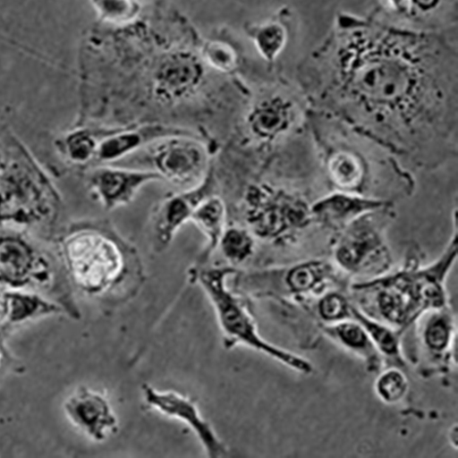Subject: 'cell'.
<instances>
[{
  "instance_id": "obj_1",
  "label": "cell",
  "mask_w": 458,
  "mask_h": 458,
  "mask_svg": "<svg viewBox=\"0 0 458 458\" xmlns=\"http://www.w3.org/2000/svg\"><path fill=\"white\" fill-rule=\"evenodd\" d=\"M295 82L310 110L411 173L433 172L457 157L456 43L446 31L344 16L299 66Z\"/></svg>"
},
{
  "instance_id": "obj_2",
  "label": "cell",
  "mask_w": 458,
  "mask_h": 458,
  "mask_svg": "<svg viewBox=\"0 0 458 458\" xmlns=\"http://www.w3.org/2000/svg\"><path fill=\"white\" fill-rule=\"evenodd\" d=\"M453 223L451 239L434 262L423 265L421 250L411 245L396 271L350 284L356 307L403 335L427 312L446 307L445 283L458 254L455 212Z\"/></svg>"
},
{
  "instance_id": "obj_3",
  "label": "cell",
  "mask_w": 458,
  "mask_h": 458,
  "mask_svg": "<svg viewBox=\"0 0 458 458\" xmlns=\"http://www.w3.org/2000/svg\"><path fill=\"white\" fill-rule=\"evenodd\" d=\"M61 256L72 290L106 303L131 300L146 279L138 249L107 218L73 225Z\"/></svg>"
},
{
  "instance_id": "obj_4",
  "label": "cell",
  "mask_w": 458,
  "mask_h": 458,
  "mask_svg": "<svg viewBox=\"0 0 458 458\" xmlns=\"http://www.w3.org/2000/svg\"><path fill=\"white\" fill-rule=\"evenodd\" d=\"M284 181L262 178L248 183L227 206L228 223L246 226L257 242L286 247L314 225L312 201Z\"/></svg>"
},
{
  "instance_id": "obj_5",
  "label": "cell",
  "mask_w": 458,
  "mask_h": 458,
  "mask_svg": "<svg viewBox=\"0 0 458 458\" xmlns=\"http://www.w3.org/2000/svg\"><path fill=\"white\" fill-rule=\"evenodd\" d=\"M60 198L27 148L0 126V224L38 226L56 217Z\"/></svg>"
},
{
  "instance_id": "obj_6",
  "label": "cell",
  "mask_w": 458,
  "mask_h": 458,
  "mask_svg": "<svg viewBox=\"0 0 458 458\" xmlns=\"http://www.w3.org/2000/svg\"><path fill=\"white\" fill-rule=\"evenodd\" d=\"M309 123L317 162L332 191L384 199L377 188L379 170L405 169L393 157L373 160L362 147L367 140L324 114L310 109Z\"/></svg>"
},
{
  "instance_id": "obj_7",
  "label": "cell",
  "mask_w": 458,
  "mask_h": 458,
  "mask_svg": "<svg viewBox=\"0 0 458 458\" xmlns=\"http://www.w3.org/2000/svg\"><path fill=\"white\" fill-rule=\"evenodd\" d=\"M238 271L231 265H206L199 268L191 267L188 272L190 283L199 284L213 305L224 346L231 350L243 345L298 373L311 374L314 367L310 360L274 345L259 335L247 300L228 285L229 280Z\"/></svg>"
},
{
  "instance_id": "obj_8",
  "label": "cell",
  "mask_w": 458,
  "mask_h": 458,
  "mask_svg": "<svg viewBox=\"0 0 458 458\" xmlns=\"http://www.w3.org/2000/svg\"><path fill=\"white\" fill-rule=\"evenodd\" d=\"M349 278L331 259L317 258L249 272L239 270L232 277V288L243 296L303 304L328 290L349 288Z\"/></svg>"
},
{
  "instance_id": "obj_9",
  "label": "cell",
  "mask_w": 458,
  "mask_h": 458,
  "mask_svg": "<svg viewBox=\"0 0 458 458\" xmlns=\"http://www.w3.org/2000/svg\"><path fill=\"white\" fill-rule=\"evenodd\" d=\"M395 205L369 212L331 235V260L348 277L365 279L392 270L388 229L396 219Z\"/></svg>"
},
{
  "instance_id": "obj_10",
  "label": "cell",
  "mask_w": 458,
  "mask_h": 458,
  "mask_svg": "<svg viewBox=\"0 0 458 458\" xmlns=\"http://www.w3.org/2000/svg\"><path fill=\"white\" fill-rule=\"evenodd\" d=\"M0 288L40 293L61 303L69 318H81L69 282L58 279L51 258L21 235L0 233Z\"/></svg>"
},
{
  "instance_id": "obj_11",
  "label": "cell",
  "mask_w": 458,
  "mask_h": 458,
  "mask_svg": "<svg viewBox=\"0 0 458 458\" xmlns=\"http://www.w3.org/2000/svg\"><path fill=\"white\" fill-rule=\"evenodd\" d=\"M216 154L204 139L174 136L152 143L110 165L149 169L158 173L165 182L183 190L195 187L205 180Z\"/></svg>"
},
{
  "instance_id": "obj_12",
  "label": "cell",
  "mask_w": 458,
  "mask_h": 458,
  "mask_svg": "<svg viewBox=\"0 0 458 458\" xmlns=\"http://www.w3.org/2000/svg\"><path fill=\"white\" fill-rule=\"evenodd\" d=\"M219 194L214 167L199 185L177 191L163 198L152 208L148 235L152 250L163 253L170 248L180 229L191 222L198 207L208 197Z\"/></svg>"
},
{
  "instance_id": "obj_13",
  "label": "cell",
  "mask_w": 458,
  "mask_h": 458,
  "mask_svg": "<svg viewBox=\"0 0 458 458\" xmlns=\"http://www.w3.org/2000/svg\"><path fill=\"white\" fill-rule=\"evenodd\" d=\"M91 197L106 211L130 205L151 182H165L157 172L119 165H98L86 170Z\"/></svg>"
},
{
  "instance_id": "obj_14",
  "label": "cell",
  "mask_w": 458,
  "mask_h": 458,
  "mask_svg": "<svg viewBox=\"0 0 458 458\" xmlns=\"http://www.w3.org/2000/svg\"><path fill=\"white\" fill-rule=\"evenodd\" d=\"M142 394L148 407L179 420L192 430L210 458L227 455L226 446L204 418L193 399L174 391H159L148 385L142 386Z\"/></svg>"
},
{
  "instance_id": "obj_15",
  "label": "cell",
  "mask_w": 458,
  "mask_h": 458,
  "mask_svg": "<svg viewBox=\"0 0 458 458\" xmlns=\"http://www.w3.org/2000/svg\"><path fill=\"white\" fill-rule=\"evenodd\" d=\"M67 421L94 442L105 441L118 430V417L108 399L101 393L81 386L63 403Z\"/></svg>"
},
{
  "instance_id": "obj_16",
  "label": "cell",
  "mask_w": 458,
  "mask_h": 458,
  "mask_svg": "<svg viewBox=\"0 0 458 458\" xmlns=\"http://www.w3.org/2000/svg\"><path fill=\"white\" fill-rule=\"evenodd\" d=\"M174 136L206 140L196 131L163 123L125 126L102 141L92 167L117 164L152 143Z\"/></svg>"
},
{
  "instance_id": "obj_17",
  "label": "cell",
  "mask_w": 458,
  "mask_h": 458,
  "mask_svg": "<svg viewBox=\"0 0 458 458\" xmlns=\"http://www.w3.org/2000/svg\"><path fill=\"white\" fill-rule=\"evenodd\" d=\"M414 327L420 348L441 372H446L451 363L457 365L456 318L450 304L427 312Z\"/></svg>"
},
{
  "instance_id": "obj_18",
  "label": "cell",
  "mask_w": 458,
  "mask_h": 458,
  "mask_svg": "<svg viewBox=\"0 0 458 458\" xmlns=\"http://www.w3.org/2000/svg\"><path fill=\"white\" fill-rule=\"evenodd\" d=\"M394 205L389 199L330 191L312 202L313 225L333 235L360 216Z\"/></svg>"
},
{
  "instance_id": "obj_19",
  "label": "cell",
  "mask_w": 458,
  "mask_h": 458,
  "mask_svg": "<svg viewBox=\"0 0 458 458\" xmlns=\"http://www.w3.org/2000/svg\"><path fill=\"white\" fill-rule=\"evenodd\" d=\"M4 329L14 327L42 318L67 315L61 303L40 293L27 290L3 289Z\"/></svg>"
},
{
  "instance_id": "obj_20",
  "label": "cell",
  "mask_w": 458,
  "mask_h": 458,
  "mask_svg": "<svg viewBox=\"0 0 458 458\" xmlns=\"http://www.w3.org/2000/svg\"><path fill=\"white\" fill-rule=\"evenodd\" d=\"M319 330L344 350L359 357L369 373L377 374L386 367L365 327L352 318L330 325H318Z\"/></svg>"
},
{
  "instance_id": "obj_21",
  "label": "cell",
  "mask_w": 458,
  "mask_h": 458,
  "mask_svg": "<svg viewBox=\"0 0 458 458\" xmlns=\"http://www.w3.org/2000/svg\"><path fill=\"white\" fill-rule=\"evenodd\" d=\"M121 126L75 125L59 140V150L72 165L88 170L95 163L102 141Z\"/></svg>"
},
{
  "instance_id": "obj_22",
  "label": "cell",
  "mask_w": 458,
  "mask_h": 458,
  "mask_svg": "<svg viewBox=\"0 0 458 458\" xmlns=\"http://www.w3.org/2000/svg\"><path fill=\"white\" fill-rule=\"evenodd\" d=\"M192 222L206 239L205 246L192 267L199 268L208 265L218 248L219 242L228 224V208L219 195L206 199L196 209Z\"/></svg>"
},
{
  "instance_id": "obj_23",
  "label": "cell",
  "mask_w": 458,
  "mask_h": 458,
  "mask_svg": "<svg viewBox=\"0 0 458 458\" xmlns=\"http://www.w3.org/2000/svg\"><path fill=\"white\" fill-rule=\"evenodd\" d=\"M352 318L359 321L371 337L377 352L383 357L386 367L407 369V360L403 348V334L389 325L375 320L360 311L353 302ZM385 367V368H386Z\"/></svg>"
},
{
  "instance_id": "obj_24",
  "label": "cell",
  "mask_w": 458,
  "mask_h": 458,
  "mask_svg": "<svg viewBox=\"0 0 458 458\" xmlns=\"http://www.w3.org/2000/svg\"><path fill=\"white\" fill-rule=\"evenodd\" d=\"M318 325H330L352 318L353 301L349 288H335L301 304Z\"/></svg>"
},
{
  "instance_id": "obj_25",
  "label": "cell",
  "mask_w": 458,
  "mask_h": 458,
  "mask_svg": "<svg viewBox=\"0 0 458 458\" xmlns=\"http://www.w3.org/2000/svg\"><path fill=\"white\" fill-rule=\"evenodd\" d=\"M258 242L249 229L238 223H228L219 242V250L227 263L237 268L251 259Z\"/></svg>"
},
{
  "instance_id": "obj_26",
  "label": "cell",
  "mask_w": 458,
  "mask_h": 458,
  "mask_svg": "<svg viewBox=\"0 0 458 458\" xmlns=\"http://www.w3.org/2000/svg\"><path fill=\"white\" fill-rule=\"evenodd\" d=\"M377 397L386 404L401 403L409 391V381L404 369L390 366L377 374L374 384Z\"/></svg>"
},
{
  "instance_id": "obj_27",
  "label": "cell",
  "mask_w": 458,
  "mask_h": 458,
  "mask_svg": "<svg viewBox=\"0 0 458 458\" xmlns=\"http://www.w3.org/2000/svg\"><path fill=\"white\" fill-rule=\"evenodd\" d=\"M208 61L218 70L229 71L233 68L235 64L234 55L232 51H228L226 47L214 45L208 49Z\"/></svg>"
},
{
  "instance_id": "obj_28",
  "label": "cell",
  "mask_w": 458,
  "mask_h": 458,
  "mask_svg": "<svg viewBox=\"0 0 458 458\" xmlns=\"http://www.w3.org/2000/svg\"><path fill=\"white\" fill-rule=\"evenodd\" d=\"M102 11L104 14L110 20H124L130 17L132 4L130 0H104Z\"/></svg>"
},
{
  "instance_id": "obj_29",
  "label": "cell",
  "mask_w": 458,
  "mask_h": 458,
  "mask_svg": "<svg viewBox=\"0 0 458 458\" xmlns=\"http://www.w3.org/2000/svg\"><path fill=\"white\" fill-rule=\"evenodd\" d=\"M7 334V331L0 329V369H2L4 363L10 359V354L5 345Z\"/></svg>"
},
{
  "instance_id": "obj_30",
  "label": "cell",
  "mask_w": 458,
  "mask_h": 458,
  "mask_svg": "<svg viewBox=\"0 0 458 458\" xmlns=\"http://www.w3.org/2000/svg\"><path fill=\"white\" fill-rule=\"evenodd\" d=\"M448 439L450 444L454 448H457V440H458V434H457V426L454 425L448 433Z\"/></svg>"
}]
</instances>
